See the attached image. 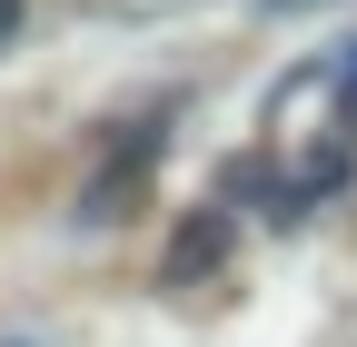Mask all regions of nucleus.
<instances>
[{
  "label": "nucleus",
  "instance_id": "obj_3",
  "mask_svg": "<svg viewBox=\"0 0 357 347\" xmlns=\"http://www.w3.org/2000/svg\"><path fill=\"white\" fill-rule=\"evenodd\" d=\"M10 20H20V0H0V30H10Z\"/></svg>",
  "mask_w": 357,
  "mask_h": 347
},
{
  "label": "nucleus",
  "instance_id": "obj_1",
  "mask_svg": "<svg viewBox=\"0 0 357 347\" xmlns=\"http://www.w3.org/2000/svg\"><path fill=\"white\" fill-rule=\"evenodd\" d=\"M218 258H229V219H218V208H199V219H178V238H169V288L208 278Z\"/></svg>",
  "mask_w": 357,
  "mask_h": 347
},
{
  "label": "nucleus",
  "instance_id": "obj_2",
  "mask_svg": "<svg viewBox=\"0 0 357 347\" xmlns=\"http://www.w3.org/2000/svg\"><path fill=\"white\" fill-rule=\"evenodd\" d=\"M337 119L357 129V50H347V70H337Z\"/></svg>",
  "mask_w": 357,
  "mask_h": 347
}]
</instances>
